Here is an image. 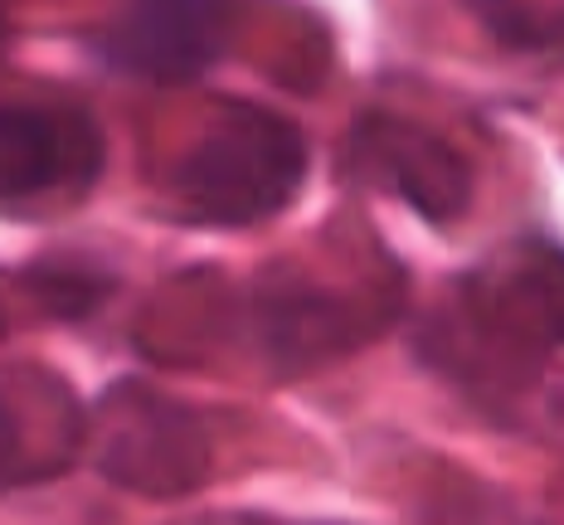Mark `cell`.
<instances>
[{
    "mask_svg": "<svg viewBox=\"0 0 564 525\" xmlns=\"http://www.w3.org/2000/svg\"><path fill=\"white\" fill-rule=\"evenodd\" d=\"M307 161V136L292 117L263 102H225V112L175 161L171 195L191 225L249 229L297 200Z\"/></svg>",
    "mask_w": 564,
    "mask_h": 525,
    "instance_id": "6da1fadb",
    "label": "cell"
},
{
    "mask_svg": "<svg viewBox=\"0 0 564 525\" xmlns=\"http://www.w3.org/2000/svg\"><path fill=\"white\" fill-rule=\"evenodd\" d=\"M463 321H448L453 336L481 341L473 360V384H525L540 370L550 346H564V243L516 239L463 277Z\"/></svg>",
    "mask_w": 564,
    "mask_h": 525,
    "instance_id": "7a4b0ae2",
    "label": "cell"
},
{
    "mask_svg": "<svg viewBox=\"0 0 564 525\" xmlns=\"http://www.w3.org/2000/svg\"><path fill=\"white\" fill-rule=\"evenodd\" d=\"M350 166L438 229L457 225L477 190L473 161L448 136L394 112H366L350 127Z\"/></svg>",
    "mask_w": 564,
    "mask_h": 525,
    "instance_id": "3957f363",
    "label": "cell"
},
{
    "mask_svg": "<svg viewBox=\"0 0 564 525\" xmlns=\"http://www.w3.org/2000/svg\"><path fill=\"white\" fill-rule=\"evenodd\" d=\"M102 472L147 496L195 492L209 477V434L195 414L151 394L147 384H122L108 394Z\"/></svg>",
    "mask_w": 564,
    "mask_h": 525,
    "instance_id": "277c9868",
    "label": "cell"
},
{
    "mask_svg": "<svg viewBox=\"0 0 564 525\" xmlns=\"http://www.w3.org/2000/svg\"><path fill=\"white\" fill-rule=\"evenodd\" d=\"M234 34V10L229 6H132L98 30V58L112 68L151 84H191L209 74L219 54L229 50Z\"/></svg>",
    "mask_w": 564,
    "mask_h": 525,
    "instance_id": "5b68a950",
    "label": "cell"
},
{
    "mask_svg": "<svg viewBox=\"0 0 564 525\" xmlns=\"http://www.w3.org/2000/svg\"><path fill=\"white\" fill-rule=\"evenodd\" d=\"M102 171V132L84 108H0V205L84 190Z\"/></svg>",
    "mask_w": 564,
    "mask_h": 525,
    "instance_id": "8992f818",
    "label": "cell"
},
{
    "mask_svg": "<svg viewBox=\"0 0 564 525\" xmlns=\"http://www.w3.org/2000/svg\"><path fill=\"white\" fill-rule=\"evenodd\" d=\"M253 321L278 365H316V360H332L380 331L356 297L307 283L258 287Z\"/></svg>",
    "mask_w": 564,
    "mask_h": 525,
    "instance_id": "52a82bcc",
    "label": "cell"
},
{
    "mask_svg": "<svg viewBox=\"0 0 564 525\" xmlns=\"http://www.w3.org/2000/svg\"><path fill=\"white\" fill-rule=\"evenodd\" d=\"M473 10L491 40L507 50L564 58V6H497V0H487Z\"/></svg>",
    "mask_w": 564,
    "mask_h": 525,
    "instance_id": "ba28073f",
    "label": "cell"
},
{
    "mask_svg": "<svg viewBox=\"0 0 564 525\" xmlns=\"http://www.w3.org/2000/svg\"><path fill=\"white\" fill-rule=\"evenodd\" d=\"M64 462L68 458L54 452V442L30 434V408L0 390V486L40 482V477L58 472Z\"/></svg>",
    "mask_w": 564,
    "mask_h": 525,
    "instance_id": "9c48e42d",
    "label": "cell"
},
{
    "mask_svg": "<svg viewBox=\"0 0 564 525\" xmlns=\"http://www.w3.org/2000/svg\"><path fill=\"white\" fill-rule=\"evenodd\" d=\"M30 287L40 292V302L54 317H84V311H93L112 292V283L102 273H93V267H68V263H44Z\"/></svg>",
    "mask_w": 564,
    "mask_h": 525,
    "instance_id": "30bf717a",
    "label": "cell"
},
{
    "mask_svg": "<svg viewBox=\"0 0 564 525\" xmlns=\"http://www.w3.org/2000/svg\"><path fill=\"white\" fill-rule=\"evenodd\" d=\"M6 44H10V15L0 10V50H6Z\"/></svg>",
    "mask_w": 564,
    "mask_h": 525,
    "instance_id": "8fae6325",
    "label": "cell"
},
{
    "mask_svg": "<svg viewBox=\"0 0 564 525\" xmlns=\"http://www.w3.org/2000/svg\"><path fill=\"white\" fill-rule=\"evenodd\" d=\"M10 331V321H6V307H0V336H6Z\"/></svg>",
    "mask_w": 564,
    "mask_h": 525,
    "instance_id": "7c38bea8",
    "label": "cell"
}]
</instances>
